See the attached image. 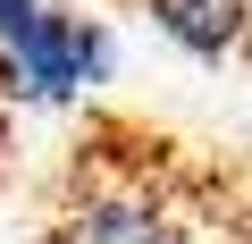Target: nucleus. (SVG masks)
<instances>
[{
    "instance_id": "obj_1",
    "label": "nucleus",
    "mask_w": 252,
    "mask_h": 244,
    "mask_svg": "<svg viewBox=\"0 0 252 244\" xmlns=\"http://www.w3.org/2000/svg\"><path fill=\"white\" fill-rule=\"evenodd\" d=\"M42 244H202V143L152 118H93L51 194Z\"/></svg>"
},
{
    "instance_id": "obj_2",
    "label": "nucleus",
    "mask_w": 252,
    "mask_h": 244,
    "mask_svg": "<svg viewBox=\"0 0 252 244\" xmlns=\"http://www.w3.org/2000/svg\"><path fill=\"white\" fill-rule=\"evenodd\" d=\"M0 76L26 101H76L109 84V34L59 0H0Z\"/></svg>"
},
{
    "instance_id": "obj_3",
    "label": "nucleus",
    "mask_w": 252,
    "mask_h": 244,
    "mask_svg": "<svg viewBox=\"0 0 252 244\" xmlns=\"http://www.w3.org/2000/svg\"><path fill=\"white\" fill-rule=\"evenodd\" d=\"M202 244H252V152L202 143Z\"/></svg>"
}]
</instances>
